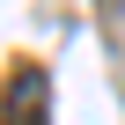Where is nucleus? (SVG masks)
Here are the masks:
<instances>
[{"mask_svg":"<svg viewBox=\"0 0 125 125\" xmlns=\"http://www.w3.org/2000/svg\"><path fill=\"white\" fill-rule=\"evenodd\" d=\"M44 103H52L44 66H15L8 74V110H0V125H44Z\"/></svg>","mask_w":125,"mask_h":125,"instance_id":"obj_1","label":"nucleus"}]
</instances>
